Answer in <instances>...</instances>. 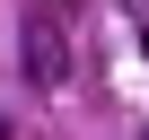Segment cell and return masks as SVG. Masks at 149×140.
Returning a JSON list of instances; mask_svg holds the SVG:
<instances>
[{"mask_svg": "<svg viewBox=\"0 0 149 140\" xmlns=\"http://www.w3.org/2000/svg\"><path fill=\"white\" fill-rule=\"evenodd\" d=\"M18 53H26V79H35V88H61V79H70V44H61L53 9H26V26H18Z\"/></svg>", "mask_w": 149, "mask_h": 140, "instance_id": "cell-1", "label": "cell"}, {"mask_svg": "<svg viewBox=\"0 0 149 140\" xmlns=\"http://www.w3.org/2000/svg\"><path fill=\"white\" fill-rule=\"evenodd\" d=\"M0 140H9V123H0Z\"/></svg>", "mask_w": 149, "mask_h": 140, "instance_id": "cell-2", "label": "cell"}]
</instances>
